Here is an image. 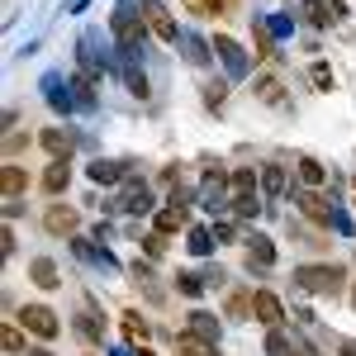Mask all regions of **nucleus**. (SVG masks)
<instances>
[{
    "label": "nucleus",
    "mask_w": 356,
    "mask_h": 356,
    "mask_svg": "<svg viewBox=\"0 0 356 356\" xmlns=\"http://www.w3.org/2000/svg\"><path fill=\"white\" fill-rule=\"evenodd\" d=\"M352 309H356V285H352Z\"/></svg>",
    "instance_id": "nucleus-52"
},
{
    "label": "nucleus",
    "mask_w": 356,
    "mask_h": 356,
    "mask_svg": "<svg viewBox=\"0 0 356 356\" xmlns=\"http://www.w3.org/2000/svg\"><path fill=\"white\" fill-rule=\"evenodd\" d=\"M119 209H124V214H152V209H157V204H152V186L138 181V176H129L124 191H119Z\"/></svg>",
    "instance_id": "nucleus-9"
},
{
    "label": "nucleus",
    "mask_w": 356,
    "mask_h": 356,
    "mask_svg": "<svg viewBox=\"0 0 356 356\" xmlns=\"http://www.w3.org/2000/svg\"><path fill=\"white\" fill-rule=\"evenodd\" d=\"M200 90H204V105H209V110H223V100H228V76H214V81H204Z\"/></svg>",
    "instance_id": "nucleus-33"
},
{
    "label": "nucleus",
    "mask_w": 356,
    "mask_h": 356,
    "mask_svg": "<svg viewBox=\"0 0 356 356\" xmlns=\"http://www.w3.org/2000/svg\"><path fill=\"white\" fill-rule=\"evenodd\" d=\"M295 356H318V352H314L309 342H295Z\"/></svg>",
    "instance_id": "nucleus-50"
},
{
    "label": "nucleus",
    "mask_w": 356,
    "mask_h": 356,
    "mask_svg": "<svg viewBox=\"0 0 356 356\" xmlns=\"http://www.w3.org/2000/svg\"><path fill=\"white\" fill-rule=\"evenodd\" d=\"M152 228L157 233H181V228H191V209H176V204H166V209H157V219H152Z\"/></svg>",
    "instance_id": "nucleus-22"
},
{
    "label": "nucleus",
    "mask_w": 356,
    "mask_h": 356,
    "mask_svg": "<svg viewBox=\"0 0 356 356\" xmlns=\"http://www.w3.org/2000/svg\"><path fill=\"white\" fill-rule=\"evenodd\" d=\"M119 318H124V332H129V342H134V347H147V332H152V323H147L138 309H124Z\"/></svg>",
    "instance_id": "nucleus-26"
},
{
    "label": "nucleus",
    "mask_w": 356,
    "mask_h": 356,
    "mask_svg": "<svg viewBox=\"0 0 356 356\" xmlns=\"http://www.w3.org/2000/svg\"><path fill=\"white\" fill-rule=\"evenodd\" d=\"M295 290H309V295H328L337 300L342 290H347V266H337V261H314V266H295Z\"/></svg>",
    "instance_id": "nucleus-1"
},
{
    "label": "nucleus",
    "mask_w": 356,
    "mask_h": 356,
    "mask_svg": "<svg viewBox=\"0 0 356 356\" xmlns=\"http://www.w3.org/2000/svg\"><path fill=\"white\" fill-rule=\"evenodd\" d=\"M186 332H195V337H209V342H219V318L209 314V309H195L191 314V328Z\"/></svg>",
    "instance_id": "nucleus-30"
},
{
    "label": "nucleus",
    "mask_w": 356,
    "mask_h": 356,
    "mask_svg": "<svg viewBox=\"0 0 356 356\" xmlns=\"http://www.w3.org/2000/svg\"><path fill=\"white\" fill-rule=\"evenodd\" d=\"M129 166L134 162H105V157H95V162L86 166V176L95 186H114V181H129Z\"/></svg>",
    "instance_id": "nucleus-16"
},
{
    "label": "nucleus",
    "mask_w": 356,
    "mask_h": 356,
    "mask_svg": "<svg viewBox=\"0 0 356 356\" xmlns=\"http://www.w3.org/2000/svg\"><path fill=\"white\" fill-rule=\"evenodd\" d=\"M223 280H228V275H223V266H209V271H204V285H214V290H219Z\"/></svg>",
    "instance_id": "nucleus-46"
},
{
    "label": "nucleus",
    "mask_w": 356,
    "mask_h": 356,
    "mask_svg": "<svg viewBox=\"0 0 356 356\" xmlns=\"http://www.w3.org/2000/svg\"><path fill=\"white\" fill-rule=\"evenodd\" d=\"M214 243H247V238H238V223L233 219H219L214 223Z\"/></svg>",
    "instance_id": "nucleus-40"
},
{
    "label": "nucleus",
    "mask_w": 356,
    "mask_h": 356,
    "mask_svg": "<svg viewBox=\"0 0 356 356\" xmlns=\"http://www.w3.org/2000/svg\"><path fill=\"white\" fill-rule=\"evenodd\" d=\"M176 290H181L186 300H200V295H204V275H195V271H181V275H176Z\"/></svg>",
    "instance_id": "nucleus-36"
},
{
    "label": "nucleus",
    "mask_w": 356,
    "mask_h": 356,
    "mask_svg": "<svg viewBox=\"0 0 356 356\" xmlns=\"http://www.w3.org/2000/svg\"><path fill=\"white\" fill-rule=\"evenodd\" d=\"M304 19H309L314 29H328L332 24V15L323 10V0H304Z\"/></svg>",
    "instance_id": "nucleus-37"
},
{
    "label": "nucleus",
    "mask_w": 356,
    "mask_h": 356,
    "mask_svg": "<svg viewBox=\"0 0 356 356\" xmlns=\"http://www.w3.org/2000/svg\"><path fill=\"white\" fill-rule=\"evenodd\" d=\"M290 200H295V214H300V219H309V223H318V228H332V209H337V204H328V200H323V191H290Z\"/></svg>",
    "instance_id": "nucleus-4"
},
{
    "label": "nucleus",
    "mask_w": 356,
    "mask_h": 356,
    "mask_svg": "<svg viewBox=\"0 0 356 356\" xmlns=\"http://www.w3.org/2000/svg\"><path fill=\"white\" fill-rule=\"evenodd\" d=\"M191 5V15H223L228 10V0H186Z\"/></svg>",
    "instance_id": "nucleus-41"
},
{
    "label": "nucleus",
    "mask_w": 356,
    "mask_h": 356,
    "mask_svg": "<svg viewBox=\"0 0 356 356\" xmlns=\"http://www.w3.org/2000/svg\"><path fill=\"white\" fill-rule=\"evenodd\" d=\"M186 247H191V257H209V252H214V228L191 223V228H186Z\"/></svg>",
    "instance_id": "nucleus-28"
},
{
    "label": "nucleus",
    "mask_w": 356,
    "mask_h": 356,
    "mask_svg": "<svg viewBox=\"0 0 356 356\" xmlns=\"http://www.w3.org/2000/svg\"><path fill=\"white\" fill-rule=\"evenodd\" d=\"M176 352L181 356H219V342L195 337V332H176Z\"/></svg>",
    "instance_id": "nucleus-25"
},
{
    "label": "nucleus",
    "mask_w": 356,
    "mask_h": 356,
    "mask_svg": "<svg viewBox=\"0 0 356 356\" xmlns=\"http://www.w3.org/2000/svg\"><path fill=\"white\" fill-rule=\"evenodd\" d=\"M275 266V243L266 238V233H257V238H247V271H271Z\"/></svg>",
    "instance_id": "nucleus-15"
},
{
    "label": "nucleus",
    "mask_w": 356,
    "mask_h": 356,
    "mask_svg": "<svg viewBox=\"0 0 356 356\" xmlns=\"http://www.w3.org/2000/svg\"><path fill=\"white\" fill-rule=\"evenodd\" d=\"M252 314V295H228V318H247Z\"/></svg>",
    "instance_id": "nucleus-42"
},
{
    "label": "nucleus",
    "mask_w": 356,
    "mask_h": 356,
    "mask_svg": "<svg viewBox=\"0 0 356 356\" xmlns=\"http://www.w3.org/2000/svg\"><path fill=\"white\" fill-rule=\"evenodd\" d=\"M252 43H257V57H261V62L275 57V38H271V29H266L261 15H252Z\"/></svg>",
    "instance_id": "nucleus-27"
},
{
    "label": "nucleus",
    "mask_w": 356,
    "mask_h": 356,
    "mask_svg": "<svg viewBox=\"0 0 356 356\" xmlns=\"http://www.w3.org/2000/svg\"><path fill=\"white\" fill-rule=\"evenodd\" d=\"M114 72L124 76V86H129V95H134V100H147V76H143V67H138L134 53H119Z\"/></svg>",
    "instance_id": "nucleus-14"
},
{
    "label": "nucleus",
    "mask_w": 356,
    "mask_h": 356,
    "mask_svg": "<svg viewBox=\"0 0 356 356\" xmlns=\"http://www.w3.org/2000/svg\"><path fill=\"white\" fill-rule=\"evenodd\" d=\"M214 53H219L223 72H228V81H243V76H247V53H243V43H238V38L219 33V38H214Z\"/></svg>",
    "instance_id": "nucleus-10"
},
{
    "label": "nucleus",
    "mask_w": 356,
    "mask_h": 356,
    "mask_svg": "<svg viewBox=\"0 0 356 356\" xmlns=\"http://www.w3.org/2000/svg\"><path fill=\"white\" fill-rule=\"evenodd\" d=\"M29 356H53V352H48V347H33V352H29Z\"/></svg>",
    "instance_id": "nucleus-51"
},
{
    "label": "nucleus",
    "mask_w": 356,
    "mask_h": 356,
    "mask_svg": "<svg viewBox=\"0 0 356 356\" xmlns=\"http://www.w3.org/2000/svg\"><path fill=\"white\" fill-rule=\"evenodd\" d=\"M266 29H271V38H290L295 33V19H285V15H261Z\"/></svg>",
    "instance_id": "nucleus-39"
},
{
    "label": "nucleus",
    "mask_w": 356,
    "mask_h": 356,
    "mask_svg": "<svg viewBox=\"0 0 356 356\" xmlns=\"http://www.w3.org/2000/svg\"><path fill=\"white\" fill-rule=\"evenodd\" d=\"M257 181H261V171H252V166L228 171V191H233V195H252V191H257Z\"/></svg>",
    "instance_id": "nucleus-31"
},
{
    "label": "nucleus",
    "mask_w": 356,
    "mask_h": 356,
    "mask_svg": "<svg viewBox=\"0 0 356 356\" xmlns=\"http://www.w3.org/2000/svg\"><path fill=\"white\" fill-rule=\"evenodd\" d=\"M129 275H134V285H138V290H143L152 304H162V285H157V271H152L147 261H134V266H129Z\"/></svg>",
    "instance_id": "nucleus-23"
},
{
    "label": "nucleus",
    "mask_w": 356,
    "mask_h": 356,
    "mask_svg": "<svg viewBox=\"0 0 356 356\" xmlns=\"http://www.w3.org/2000/svg\"><path fill=\"white\" fill-rule=\"evenodd\" d=\"M86 356H95V352H86Z\"/></svg>",
    "instance_id": "nucleus-53"
},
{
    "label": "nucleus",
    "mask_w": 356,
    "mask_h": 356,
    "mask_svg": "<svg viewBox=\"0 0 356 356\" xmlns=\"http://www.w3.org/2000/svg\"><path fill=\"white\" fill-rule=\"evenodd\" d=\"M43 195H62L67 186H72V162H48V171H43Z\"/></svg>",
    "instance_id": "nucleus-24"
},
{
    "label": "nucleus",
    "mask_w": 356,
    "mask_h": 356,
    "mask_svg": "<svg viewBox=\"0 0 356 356\" xmlns=\"http://www.w3.org/2000/svg\"><path fill=\"white\" fill-rule=\"evenodd\" d=\"M38 147H43L53 162H72V152L81 147V134H76V129H43V134H38Z\"/></svg>",
    "instance_id": "nucleus-7"
},
{
    "label": "nucleus",
    "mask_w": 356,
    "mask_h": 356,
    "mask_svg": "<svg viewBox=\"0 0 356 356\" xmlns=\"http://www.w3.org/2000/svg\"><path fill=\"white\" fill-rule=\"evenodd\" d=\"M134 5H138L143 24L152 29V38H157V43H171V48L181 43V33H186V29H181L176 19H171V10H166L162 0H134Z\"/></svg>",
    "instance_id": "nucleus-3"
},
{
    "label": "nucleus",
    "mask_w": 356,
    "mask_h": 356,
    "mask_svg": "<svg viewBox=\"0 0 356 356\" xmlns=\"http://www.w3.org/2000/svg\"><path fill=\"white\" fill-rule=\"evenodd\" d=\"M252 318H257L261 328H280V323H285V304H280V295H271V290H252Z\"/></svg>",
    "instance_id": "nucleus-11"
},
{
    "label": "nucleus",
    "mask_w": 356,
    "mask_h": 356,
    "mask_svg": "<svg viewBox=\"0 0 356 356\" xmlns=\"http://www.w3.org/2000/svg\"><path fill=\"white\" fill-rule=\"evenodd\" d=\"M309 81H314V90H323V95H328L332 86H337V72H332L328 62H314V67H309Z\"/></svg>",
    "instance_id": "nucleus-35"
},
{
    "label": "nucleus",
    "mask_w": 356,
    "mask_h": 356,
    "mask_svg": "<svg viewBox=\"0 0 356 356\" xmlns=\"http://www.w3.org/2000/svg\"><path fill=\"white\" fill-rule=\"evenodd\" d=\"M257 100L271 105V110H290V95H285V86L275 76H257Z\"/></svg>",
    "instance_id": "nucleus-21"
},
{
    "label": "nucleus",
    "mask_w": 356,
    "mask_h": 356,
    "mask_svg": "<svg viewBox=\"0 0 356 356\" xmlns=\"http://www.w3.org/2000/svg\"><path fill=\"white\" fill-rule=\"evenodd\" d=\"M29 280H33L38 290H57V285H62V271H57L53 257H33V261H29Z\"/></svg>",
    "instance_id": "nucleus-20"
},
{
    "label": "nucleus",
    "mask_w": 356,
    "mask_h": 356,
    "mask_svg": "<svg viewBox=\"0 0 356 356\" xmlns=\"http://www.w3.org/2000/svg\"><path fill=\"white\" fill-rule=\"evenodd\" d=\"M0 252H5V257L15 252V228H5V233H0Z\"/></svg>",
    "instance_id": "nucleus-47"
},
{
    "label": "nucleus",
    "mask_w": 356,
    "mask_h": 356,
    "mask_svg": "<svg viewBox=\"0 0 356 356\" xmlns=\"http://www.w3.org/2000/svg\"><path fill=\"white\" fill-rule=\"evenodd\" d=\"M138 243H143L147 257H162L166 252V233H157V228H152V233H138Z\"/></svg>",
    "instance_id": "nucleus-38"
},
{
    "label": "nucleus",
    "mask_w": 356,
    "mask_h": 356,
    "mask_svg": "<svg viewBox=\"0 0 356 356\" xmlns=\"http://www.w3.org/2000/svg\"><path fill=\"white\" fill-rule=\"evenodd\" d=\"M24 191H29V171L19 162H5L0 166V195H5V200H19Z\"/></svg>",
    "instance_id": "nucleus-18"
},
{
    "label": "nucleus",
    "mask_w": 356,
    "mask_h": 356,
    "mask_svg": "<svg viewBox=\"0 0 356 356\" xmlns=\"http://www.w3.org/2000/svg\"><path fill=\"white\" fill-rule=\"evenodd\" d=\"M261 195H266V209H271V204H280V200L290 195V171H285L280 162H266V166H261Z\"/></svg>",
    "instance_id": "nucleus-12"
},
{
    "label": "nucleus",
    "mask_w": 356,
    "mask_h": 356,
    "mask_svg": "<svg viewBox=\"0 0 356 356\" xmlns=\"http://www.w3.org/2000/svg\"><path fill=\"white\" fill-rule=\"evenodd\" d=\"M72 332H76V337H81L86 347H100V342H105V318H100V314H95V304H86L81 314H76V318H72Z\"/></svg>",
    "instance_id": "nucleus-13"
},
{
    "label": "nucleus",
    "mask_w": 356,
    "mask_h": 356,
    "mask_svg": "<svg viewBox=\"0 0 356 356\" xmlns=\"http://www.w3.org/2000/svg\"><path fill=\"white\" fill-rule=\"evenodd\" d=\"M266 356H295V342L285 337V328H266Z\"/></svg>",
    "instance_id": "nucleus-34"
},
{
    "label": "nucleus",
    "mask_w": 356,
    "mask_h": 356,
    "mask_svg": "<svg viewBox=\"0 0 356 356\" xmlns=\"http://www.w3.org/2000/svg\"><path fill=\"white\" fill-rule=\"evenodd\" d=\"M295 171H300V186H304V191H323V186H328V166L318 162V157H309V152L295 162Z\"/></svg>",
    "instance_id": "nucleus-17"
},
{
    "label": "nucleus",
    "mask_w": 356,
    "mask_h": 356,
    "mask_svg": "<svg viewBox=\"0 0 356 356\" xmlns=\"http://www.w3.org/2000/svg\"><path fill=\"white\" fill-rule=\"evenodd\" d=\"M332 228H337V233H342V238H352V233H356V223L347 219V214H342V209H332Z\"/></svg>",
    "instance_id": "nucleus-43"
},
{
    "label": "nucleus",
    "mask_w": 356,
    "mask_h": 356,
    "mask_svg": "<svg viewBox=\"0 0 356 356\" xmlns=\"http://www.w3.org/2000/svg\"><path fill=\"white\" fill-rule=\"evenodd\" d=\"M5 147H10V152H24V147H29V134H10V138H5Z\"/></svg>",
    "instance_id": "nucleus-45"
},
{
    "label": "nucleus",
    "mask_w": 356,
    "mask_h": 356,
    "mask_svg": "<svg viewBox=\"0 0 356 356\" xmlns=\"http://www.w3.org/2000/svg\"><path fill=\"white\" fill-rule=\"evenodd\" d=\"M110 33H114V48H119V53L143 57V48H147V33H152V29L143 24V15H138L129 0H119V10L110 15Z\"/></svg>",
    "instance_id": "nucleus-2"
},
{
    "label": "nucleus",
    "mask_w": 356,
    "mask_h": 356,
    "mask_svg": "<svg viewBox=\"0 0 356 356\" xmlns=\"http://www.w3.org/2000/svg\"><path fill=\"white\" fill-rule=\"evenodd\" d=\"M323 10L332 15V24H337V19H347V0H323Z\"/></svg>",
    "instance_id": "nucleus-44"
},
{
    "label": "nucleus",
    "mask_w": 356,
    "mask_h": 356,
    "mask_svg": "<svg viewBox=\"0 0 356 356\" xmlns=\"http://www.w3.org/2000/svg\"><path fill=\"white\" fill-rule=\"evenodd\" d=\"M266 209V195L252 191V195H233V219H257Z\"/></svg>",
    "instance_id": "nucleus-29"
},
{
    "label": "nucleus",
    "mask_w": 356,
    "mask_h": 356,
    "mask_svg": "<svg viewBox=\"0 0 356 356\" xmlns=\"http://www.w3.org/2000/svg\"><path fill=\"white\" fill-rule=\"evenodd\" d=\"M337 352H342V356H356V337H347V342H342Z\"/></svg>",
    "instance_id": "nucleus-49"
},
{
    "label": "nucleus",
    "mask_w": 356,
    "mask_h": 356,
    "mask_svg": "<svg viewBox=\"0 0 356 356\" xmlns=\"http://www.w3.org/2000/svg\"><path fill=\"white\" fill-rule=\"evenodd\" d=\"M0 347H5V356H24L29 342H24V328H15V323H5L0 328Z\"/></svg>",
    "instance_id": "nucleus-32"
},
{
    "label": "nucleus",
    "mask_w": 356,
    "mask_h": 356,
    "mask_svg": "<svg viewBox=\"0 0 356 356\" xmlns=\"http://www.w3.org/2000/svg\"><path fill=\"white\" fill-rule=\"evenodd\" d=\"M105 356H138V347H110Z\"/></svg>",
    "instance_id": "nucleus-48"
},
{
    "label": "nucleus",
    "mask_w": 356,
    "mask_h": 356,
    "mask_svg": "<svg viewBox=\"0 0 356 356\" xmlns=\"http://www.w3.org/2000/svg\"><path fill=\"white\" fill-rule=\"evenodd\" d=\"M19 328L33 332L38 342H53L57 332H62V323H57V314L48 304H24V309H19Z\"/></svg>",
    "instance_id": "nucleus-5"
},
{
    "label": "nucleus",
    "mask_w": 356,
    "mask_h": 356,
    "mask_svg": "<svg viewBox=\"0 0 356 356\" xmlns=\"http://www.w3.org/2000/svg\"><path fill=\"white\" fill-rule=\"evenodd\" d=\"M43 100H48V110L53 114H72L76 110V90H72V76H62V72H48L43 76Z\"/></svg>",
    "instance_id": "nucleus-6"
},
{
    "label": "nucleus",
    "mask_w": 356,
    "mask_h": 356,
    "mask_svg": "<svg viewBox=\"0 0 356 356\" xmlns=\"http://www.w3.org/2000/svg\"><path fill=\"white\" fill-rule=\"evenodd\" d=\"M176 48L186 53V62H191V67H209V57H214V43H204V38H200V33H191V29L181 33V43H176Z\"/></svg>",
    "instance_id": "nucleus-19"
},
{
    "label": "nucleus",
    "mask_w": 356,
    "mask_h": 356,
    "mask_svg": "<svg viewBox=\"0 0 356 356\" xmlns=\"http://www.w3.org/2000/svg\"><path fill=\"white\" fill-rule=\"evenodd\" d=\"M43 228L53 233V238H76V228H81V214H76V204H48L43 209Z\"/></svg>",
    "instance_id": "nucleus-8"
}]
</instances>
